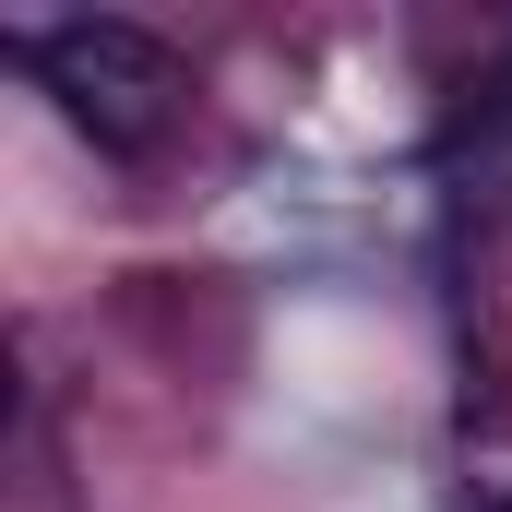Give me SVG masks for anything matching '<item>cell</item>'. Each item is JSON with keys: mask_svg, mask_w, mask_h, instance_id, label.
Masks as SVG:
<instances>
[{"mask_svg": "<svg viewBox=\"0 0 512 512\" xmlns=\"http://www.w3.org/2000/svg\"><path fill=\"white\" fill-rule=\"evenodd\" d=\"M24 72L60 96V120L84 131V143H108V155H143L167 131V108H179V48L155 24H120V12H84V24L24 36Z\"/></svg>", "mask_w": 512, "mask_h": 512, "instance_id": "6da1fadb", "label": "cell"}]
</instances>
